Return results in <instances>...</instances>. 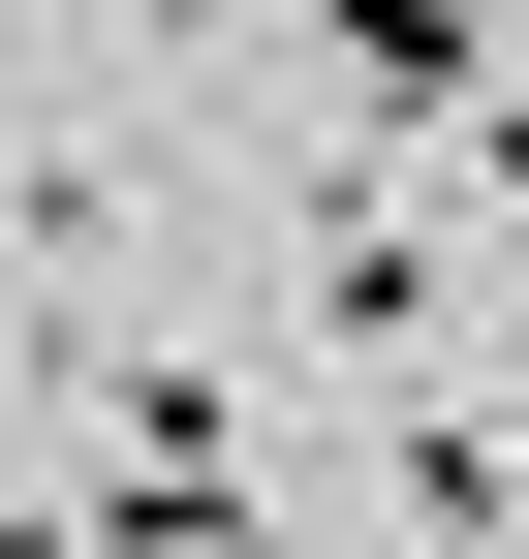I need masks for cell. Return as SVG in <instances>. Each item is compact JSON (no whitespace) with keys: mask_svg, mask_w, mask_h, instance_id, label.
<instances>
[{"mask_svg":"<svg viewBox=\"0 0 529 559\" xmlns=\"http://www.w3.org/2000/svg\"><path fill=\"white\" fill-rule=\"evenodd\" d=\"M0 559H62V498H0Z\"/></svg>","mask_w":529,"mask_h":559,"instance_id":"4","label":"cell"},{"mask_svg":"<svg viewBox=\"0 0 529 559\" xmlns=\"http://www.w3.org/2000/svg\"><path fill=\"white\" fill-rule=\"evenodd\" d=\"M62 559H249V404L187 342H94V466H62Z\"/></svg>","mask_w":529,"mask_h":559,"instance_id":"1","label":"cell"},{"mask_svg":"<svg viewBox=\"0 0 529 559\" xmlns=\"http://www.w3.org/2000/svg\"><path fill=\"white\" fill-rule=\"evenodd\" d=\"M311 311H343L374 373H436V218L405 187H311Z\"/></svg>","mask_w":529,"mask_h":559,"instance_id":"3","label":"cell"},{"mask_svg":"<svg viewBox=\"0 0 529 559\" xmlns=\"http://www.w3.org/2000/svg\"><path fill=\"white\" fill-rule=\"evenodd\" d=\"M249 559H311V528H249Z\"/></svg>","mask_w":529,"mask_h":559,"instance_id":"5","label":"cell"},{"mask_svg":"<svg viewBox=\"0 0 529 559\" xmlns=\"http://www.w3.org/2000/svg\"><path fill=\"white\" fill-rule=\"evenodd\" d=\"M311 32H343V94H374V124H436V156L498 124V0H311Z\"/></svg>","mask_w":529,"mask_h":559,"instance_id":"2","label":"cell"}]
</instances>
